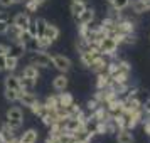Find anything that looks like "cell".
<instances>
[{"instance_id": "10", "label": "cell", "mask_w": 150, "mask_h": 143, "mask_svg": "<svg viewBox=\"0 0 150 143\" xmlns=\"http://www.w3.org/2000/svg\"><path fill=\"white\" fill-rule=\"evenodd\" d=\"M59 34H61V32H59V29L47 22V27H46V30H44V35H42V37H44L49 44H52V42H56L57 39H59Z\"/></svg>"}, {"instance_id": "42", "label": "cell", "mask_w": 150, "mask_h": 143, "mask_svg": "<svg viewBox=\"0 0 150 143\" xmlns=\"http://www.w3.org/2000/svg\"><path fill=\"white\" fill-rule=\"evenodd\" d=\"M35 2H37V4H39V5H42V4H44V2H46V0H35Z\"/></svg>"}, {"instance_id": "19", "label": "cell", "mask_w": 150, "mask_h": 143, "mask_svg": "<svg viewBox=\"0 0 150 143\" xmlns=\"http://www.w3.org/2000/svg\"><path fill=\"white\" fill-rule=\"evenodd\" d=\"M0 136H2L4 143H12L15 140V130L10 128L8 125H4V128L0 131Z\"/></svg>"}, {"instance_id": "12", "label": "cell", "mask_w": 150, "mask_h": 143, "mask_svg": "<svg viewBox=\"0 0 150 143\" xmlns=\"http://www.w3.org/2000/svg\"><path fill=\"white\" fill-rule=\"evenodd\" d=\"M135 138H133V133L132 130L128 128H120L118 133H116V143H133Z\"/></svg>"}, {"instance_id": "43", "label": "cell", "mask_w": 150, "mask_h": 143, "mask_svg": "<svg viewBox=\"0 0 150 143\" xmlns=\"http://www.w3.org/2000/svg\"><path fill=\"white\" fill-rule=\"evenodd\" d=\"M147 2V7H149V10H150V0H145Z\"/></svg>"}, {"instance_id": "20", "label": "cell", "mask_w": 150, "mask_h": 143, "mask_svg": "<svg viewBox=\"0 0 150 143\" xmlns=\"http://www.w3.org/2000/svg\"><path fill=\"white\" fill-rule=\"evenodd\" d=\"M35 84H37V79L21 76V89H24V91H32L35 88Z\"/></svg>"}, {"instance_id": "32", "label": "cell", "mask_w": 150, "mask_h": 143, "mask_svg": "<svg viewBox=\"0 0 150 143\" xmlns=\"http://www.w3.org/2000/svg\"><path fill=\"white\" fill-rule=\"evenodd\" d=\"M61 143H76V140H74V136L71 135V133H64V135H61Z\"/></svg>"}, {"instance_id": "14", "label": "cell", "mask_w": 150, "mask_h": 143, "mask_svg": "<svg viewBox=\"0 0 150 143\" xmlns=\"http://www.w3.org/2000/svg\"><path fill=\"white\" fill-rule=\"evenodd\" d=\"M5 89H15V91H21V76H15V74H8L5 77Z\"/></svg>"}, {"instance_id": "5", "label": "cell", "mask_w": 150, "mask_h": 143, "mask_svg": "<svg viewBox=\"0 0 150 143\" xmlns=\"http://www.w3.org/2000/svg\"><path fill=\"white\" fill-rule=\"evenodd\" d=\"M30 64L37 68H51L52 66V56L47 54L46 51H35L30 56Z\"/></svg>"}, {"instance_id": "41", "label": "cell", "mask_w": 150, "mask_h": 143, "mask_svg": "<svg viewBox=\"0 0 150 143\" xmlns=\"http://www.w3.org/2000/svg\"><path fill=\"white\" fill-rule=\"evenodd\" d=\"M2 19H5V15H4V12L0 10V20H2Z\"/></svg>"}, {"instance_id": "18", "label": "cell", "mask_w": 150, "mask_h": 143, "mask_svg": "<svg viewBox=\"0 0 150 143\" xmlns=\"http://www.w3.org/2000/svg\"><path fill=\"white\" fill-rule=\"evenodd\" d=\"M111 86V76L106 73H100L98 74V81H96V88L98 89H105V88H110Z\"/></svg>"}, {"instance_id": "23", "label": "cell", "mask_w": 150, "mask_h": 143, "mask_svg": "<svg viewBox=\"0 0 150 143\" xmlns=\"http://www.w3.org/2000/svg\"><path fill=\"white\" fill-rule=\"evenodd\" d=\"M84 10H86V4H81V2H71V14H73L74 19H78Z\"/></svg>"}, {"instance_id": "4", "label": "cell", "mask_w": 150, "mask_h": 143, "mask_svg": "<svg viewBox=\"0 0 150 143\" xmlns=\"http://www.w3.org/2000/svg\"><path fill=\"white\" fill-rule=\"evenodd\" d=\"M22 123H24V113H22L21 108H10L7 111V115H5V125H8L10 128L14 130H19L22 126Z\"/></svg>"}, {"instance_id": "39", "label": "cell", "mask_w": 150, "mask_h": 143, "mask_svg": "<svg viewBox=\"0 0 150 143\" xmlns=\"http://www.w3.org/2000/svg\"><path fill=\"white\" fill-rule=\"evenodd\" d=\"M0 71H5V56H0Z\"/></svg>"}, {"instance_id": "16", "label": "cell", "mask_w": 150, "mask_h": 143, "mask_svg": "<svg viewBox=\"0 0 150 143\" xmlns=\"http://www.w3.org/2000/svg\"><path fill=\"white\" fill-rule=\"evenodd\" d=\"M76 20H78V24H79V25H88L89 22L95 20V10L86 7V10H84V12H83V14L79 15Z\"/></svg>"}, {"instance_id": "24", "label": "cell", "mask_w": 150, "mask_h": 143, "mask_svg": "<svg viewBox=\"0 0 150 143\" xmlns=\"http://www.w3.org/2000/svg\"><path fill=\"white\" fill-rule=\"evenodd\" d=\"M57 96H59V106H69V104H73L74 103V98L69 94V93H57Z\"/></svg>"}, {"instance_id": "22", "label": "cell", "mask_w": 150, "mask_h": 143, "mask_svg": "<svg viewBox=\"0 0 150 143\" xmlns=\"http://www.w3.org/2000/svg\"><path fill=\"white\" fill-rule=\"evenodd\" d=\"M130 5H132V10H133L135 14H143V12H147V10H149L145 0H133Z\"/></svg>"}, {"instance_id": "8", "label": "cell", "mask_w": 150, "mask_h": 143, "mask_svg": "<svg viewBox=\"0 0 150 143\" xmlns=\"http://www.w3.org/2000/svg\"><path fill=\"white\" fill-rule=\"evenodd\" d=\"M30 17H29L27 12H21V14H17L14 17V20H12V24H14L15 27H19L21 30H27L29 25H30Z\"/></svg>"}, {"instance_id": "21", "label": "cell", "mask_w": 150, "mask_h": 143, "mask_svg": "<svg viewBox=\"0 0 150 143\" xmlns=\"http://www.w3.org/2000/svg\"><path fill=\"white\" fill-rule=\"evenodd\" d=\"M21 76H25V77H32V79H39V68L34 66V64H29L27 68H24Z\"/></svg>"}, {"instance_id": "38", "label": "cell", "mask_w": 150, "mask_h": 143, "mask_svg": "<svg viewBox=\"0 0 150 143\" xmlns=\"http://www.w3.org/2000/svg\"><path fill=\"white\" fill-rule=\"evenodd\" d=\"M143 109H145V113L150 116V99H147V101H145V104H143Z\"/></svg>"}, {"instance_id": "17", "label": "cell", "mask_w": 150, "mask_h": 143, "mask_svg": "<svg viewBox=\"0 0 150 143\" xmlns=\"http://www.w3.org/2000/svg\"><path fill=\"white\" fill-rule=\"evenodd\" d=\"M37 138H39V133L37 130L30 128L27 131H24L21 136V143H37Z\"/></svg>"}, {"instance_id": "3", "label": "cell", "mask_w": 150, "mask_h": 143, "mask_svg": "<svg viewBox=\"0 0 150 143\" xmlns=\"http://www.w3.org/2000/svg\"><path fill=\"white\" fill-rule=\"evenodd\" d=\"M118 46H120V42L116 41V37L106 35V37H103L101 42L98 44V51H100V54H103V56H115V52L118 51Z\"/></svg>"}, {"instance_id": "30", "label": "cell", "mask_w": 150, "mask_h": 143, "mask_svg": "<svg viewBox=\"0 0 150 143\" xmlns=\"http://www.w3.org/2000/svg\"><path fill=\"white\" fill-rule=\"evenodd\" d=\"M37 8H39V4H37L35 0H27V2H25V12H27V14L37 12Z\"/></svg>"}, {"instance_id": "1", "label": "cell", "mask_w": 150, "mask_h": 143, "mask_svg": "<svg viewBox=\"0 0 150 143\" xmlns=\"http://www.w3.org/2000/svg\"><path fill=\"white\" fill-rule=\"evenodd\" d=\"M130 71L132 69L127 61H115L108 64V74L111 76V82L115 84H127Z\"/></svg>"}, {"instance_id": "28", "label": "cell", "mask_w": 150, "mask_h": 143, "mask_svg": "<svg viewBox=\"0 0 150 143\" xmlns=\"http://www.w3.org/2000/svg\"><path fill=\"white\" fill-rule=\"evenodd\" d=\"M19 93L21 91H15V89H5V99L10 103H14V101H19Z\"/></svg>"}, {"instance_id": "25", "label": "cell", "mask_w": 150, "mask_h": 143, "mask_svg": "<svg viewBox=\"0 0 150 143\" xmlns=\"http://www.w3.org/2000/svg\"><path fill=\"white\" fill-rule=\"evenodd\" d=\"M17 62H19V59L10 57V56H5V71H8V73L15 71L17 69Z\"/></svg>"}, {"instance_id": "2", "label": "cell", "mask_w": 150, "mask_h": 143, "mask_svg": "<svg viewBox=\"0 0 150 143\" xmlns=\"http://www.w3.org/2000/svg\"><path fill=\"white\" fill-rule=\"evenodd\" d=\"M118 121V126L120 128H128L133 130L142 121V109H137V111H123L120 118H115Z\"/></svg>"}, {"instance_id": "27", "label": "cell", "mask_w": 150, "mask_h": 143, "mask_svg": "<svg viewBox=\"0 0 150 143\" xmlns=\"http://www.w3.org/2000/svg\"><path fill=\"white\" fill-rule=\"evenodd\" d=\"M130 0H115L113 4H111V7L115 8V10H118V12H122V10H125L127 7H130Z\"/></svg>"}, {"instance_id": "35", "label": "cell", "mask_w": 150, "mask_h": 143, "mask_svg": "<svg viewBox=\"0 0 150 143\" xmlns=\"http://www.w3.org/2000/svg\"><path fill=\"white\" fill-rule=\"evenodd\" d=\"M8 27H10V24H8L5 19H2V20H0V34H7Z\"/></svg>"}, {"instance_id": "44", "label": "cell", "mask_w": 150, "mask_h": 143, "mask_svg": "<svg viewBox=\"0 0 150 143\" xmlns=\"http://www.w3.org/2000/svg\"><path fill=\"white\" fill-rule=\"evenodd\" d=\"M73 2H81V4H84V2H86V0H73Z\"/></svg>"}, {"instance_id": "33", "label": "cell", "mask_w": 150, "mask_h": 143, "mask_svg": "<svg viewBox=\"0 0 150 143\" xmlns=\"http://www.w3.org/2000/svg\"><path fill=\"white\" fill-rule=\"evenodd\" d=\"M46 143H61V135H51L46 138Z\"/></svg>"}, {"instance_id": "31", "label": "cell", "mask_w": 150, "mask_h": 143, "mask_svg": "<svg viewBox=\"0 0 150 143\" xmlns=\"http://www.w3.org/2000/svg\"><path fill=\"white\" fill-rule=\"evenodd\" d=\"M42 108H44V103L37 101L35 104H32V106H30V111H32L35 116H39V115H41V111H42Z\"/></svg>"}, {"instance_id": "9", "label": "cell", "mask_w": 150, "mask_h": 143, "mask_svg": "<svg viewBox=\"0 0 150 143\" xmlns=\"http://www.w3.org/2000/svg\"><path fill=\"white\" fill-rule=\"evenodd\" d=\"M19 101H21L24 106L30 108V106L35 104L39 99H37V96H35L32 91H24V89H21V93H19Z\"/></svg>"}, {"instance_id": "47", "label": "cell", "mask_w": 150, "mask_h": 143, "mask_svg": "<svg viewBox=\"0 0 150 143\" xmlns=\"http://www.w3.org/2000/svg\"><path fill=\"white\" fill-rule=\"evenodd\" d=\"M0 143H4V140H2V136H0Z\"/></svg>"}, {"instance_id": "6", "label": "cell", "mask_w": 150, "mask_h": 143, "mask_svg": "<svg viewBox=\"0 0 150 143\" xmlns=\"http://www.w3.org/2000/svg\"><path fill=\"white\" fill-rule=\"evenodd\" d=\"M52 68H56L59 73H64V74H66L69 69L73 68V62H71V59L66 57V56L54 54L52 56Z\"/></svg>"}, {"instance_id": "46", "label": "cell", "mask_w": 150, "mask_h": 143, "mask_svg": "<svg viewBox=\"0 0 150 143\" xmlns=\"http://www.w3.org/2000/svg\"><path fill=\"white\" fill-rule=\"evenodd\" d=\"M106 2H108V4H113V2H115V0H106Z\"/></svg>"}, {"instance_id": "29", "label": "cell", "mask_w": 150, "mask_h": 143, "mask_svg": "<svg viewBox=\"0 0 150 143\" xmlns=\"http://www.w3.org/2000/svg\"><path fill=\"white\" fill-rule=\"evenodd\" d=\"M46 106H49V108L56 109L57 106H59V96H57V94L47 96V99H46Z\"/></svg>"}, {"instance_id": "7", "label": "cell", "mask_w": 150, "mask_h": 143, "mask_svg": "<svg viewBox=\"0 0 150 143\" xmlns=\"http://www.w3.org/2000/svg\"><path fill=\"white\" fill-rule=\"evenodd\" d=\"M108 64L110 62L105 59V56L98 54L95 59H93V62L89 64V69H91L93 73H96V74H100V73H106V71H108Z\"/></svg>"}, {"instance_id": "45", "label": "cell", "mask_w": 150, "mask_h": 143, "mask_svg": "<svg viewBox=\"0 0 150 143\" xmlns=\"http://www.w3.org/2000/svg\"><path fill=\"white\" fill-rule=\"evenodd\" d=\"M12 143H21V140H14V142H12Z\"/></svg>"}, {"instance_id": "11", "label": "cell", "mask_w": 150, "mask_h": 143, "mask_svg": "<svg viewBox=\"0 0 150 143\" xmlns=\"http://www.w3.org/2000/svg\"><path fill=\"white\" fill-rule=\"evenodd\" d=\"M68 84H69V79H68V76L64 74V73H61L59 76H56L54 79H52V88H54L56 91H59V93L66 91Z\"/></svg>"}, {"instance_id": "26", "label": "cell", "mask_w": 150, "mask_h": 143, "mask_svg": "<svg viewBox=\"0 0 150 143\" xmlns=\"http://www.w3.org/2000/svg\"><path fill=\"white\" fill-rule=\"evenodd\" d=\"M35 25H37V37H42L44 35V30L47 27V20L39 17V19H35Z\"/></svg>"}, {"instance_id": "37", "label": "cell", "mask_w": 150, "mask_h": 143, "mask_svg": "<svg viewBox=\"0 0 150 143\" xmlns=\"http://www.w3.org/2000/svg\"><path fill=\"white\" fill-rule=\"evenodd\" d=\"M7 54H8V46L0 44V56H7Z\"/></svg>"}, {"instance_id": "36", "label": "cell", "mask_w": 150, "mask_h": 143, "mask_svg": "<svg viewBox=\"0 0 150 143\" xmlns=\"http://www.w3.org/2000/svg\"><path fill=\"white\" fill-rule=\"evenodd\" d=\"M27 30L30 32V35H32V37H37V25H35V20L30 22V25H29Z\"/></svg>"}, {"instance_id": "40", "label": "cell", "mask_w": 150, "mask_h": 143, "mask_svg": "<svg viewBox=\"0 0 150 143\" xmlns=\"http://www.w3.org/2000/svg\"><path fill=\"white\" fill-rule=\"evenodd\" d=\"M145 131H147V135L150 136V118L147 120V123H145Z\"/></svg>"}, {"instance_id": "15", "label": "cell", "mask_w": 150, "mask_h": 143, "mask_svg": "<svg viewBox=\"0 0 150 143\" xmlns=\"http://www.w3.org/2000/svg\"><path fill=\"white\" fill-rule=\"evenodd\" d=\"M73 136H74L76 143H89L91 142V138H93V133L91 131H88L86 128H81L79 131H76V133H73Z\"/></svg>"}, {"instance_id": "13", "label": "cell", "mask_w": 150, "mask_h": 143, "mask_svg": "<svg viewBox=\"0 0 150 143\" xmlns=\"http://www.w3.org/2000/svg\"><path fill=\"white\" fill-rule=\"evenodd\" d=\"M25 52H27V51H25V46H24V44H21V42H14V44L8 47V54L7 56L15 57V59H21Z\"/></svg>"}, {"instance_id": "34", "label": "cell", "mask_w": 150, "mask_h": 143, "mask_svg": "<svg viewBox=\"0 0 150 143\" xmlns=\"http://www.w3.org/2000/svg\"><path fill=\"white\" fill-rule=\"evenodd\" d=\"M22 0H0V7H12L14 4H21Z\"/></svg>"}]
</instances>
